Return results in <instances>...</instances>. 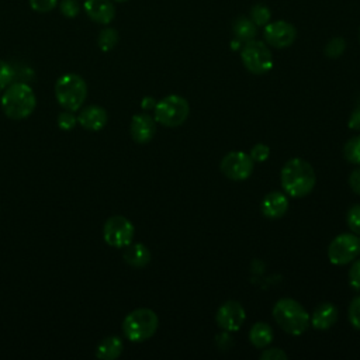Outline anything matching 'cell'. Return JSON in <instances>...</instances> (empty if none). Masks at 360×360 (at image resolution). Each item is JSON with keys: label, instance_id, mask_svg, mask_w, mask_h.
<instances>
[{"label": "cell", "instance_id": "19", "mask_svg": "<svg viewBox=\"0 0 360 360\" xmlns=\"http://www.w3.org/2000/svg\"><path fill=\"white\" fill-rule=\"evenodd\" d=\"M122 349L124 345L118 336H107L98 343L96 349V356L103 360H114L122 353Z\"/></svg>", "mask_w": 360, "mask_h": 360}, {"label": "cell", "instance_id": "35", "mask_svg": "<svg viewBox=\"0 0 360 360\" xmlns=\"http://www.w3.org/2000/svg\"><path fill=\"white\" fill-rule=\"evenodd\" d=\"M349 186L356 193L360 194V167L354 169L349 176Z\"/></svg>", "mask_w": 360, "mask_h": 360}, {"label": "cell", "instance_id": "27", "mask_svg": "<svg viewBox=\"0 0 360 360\" xmlns=\"http://www.w3.org/2000/svg\"><path fill=\"white\" fill-rule=\"evenodd\" d=\"M56 124H58V127H59L60 129H63V131H70V129H73V128L76 127V124H77V117H76L72 111L66 110V111H63V112H60V114L58 115Z\"/></svg>", "mask_w": 360, "mask_h": 360}, {"label": "cell", "instance_id": "33", "mask_svg": "<svg viewBox=\"0 0 360 360\" xmlns=\"http://www.w3.org/2000/svg\"><path fill=\"white\" fill-rule=\"evenodd\" d=\"M262 360H287L288 356L283 349L278 347H270L262 352L260 354Z\"/></svg>", "mask_w": 360, "mask_h": 360}, {"label": "cell", "instance_id": "36", "mask_svg": "<svg viewBox=\"0 0 360 360\" xmlns=\"http://www.w3.org/2000/svg\"><path fill=\"white\" fill-rule=\"evenodd\" d=\"M349 128L354 131H360V107H356L349 118Z\"/></svg>", "mask_w": 360, "mask_h": 360}, {"label": "cell", "instance_id": "10", "mask_svg": "<svg viewBox=\"0 0 360 360\" xmlns=\"http://www.w3.org/2000/svg\"><path fill=\"white\" fill-rule=\"evenodd\" d=\"M253 163L255 162L249 153L233 150L222 158L219 169L225 177L235 181H242L249 179L253 173Z\"/></svg>", "mask_w": 360, "mask_h": 360}, {"label": "cell", "instance_id": "13", "mask_svg": "<svg viewBox=\"0 0 360 360\" xmlns=\"http://www.w3.org/2000/svg\"><path fill=\"white\" fill-rule=\"evenodd\" d=\"M129 132L136 143H148L156 132V121L146 112L135 114L131 120Z\"/></svg>", "mask_w": 360, "mask_h": 360}, {"label": "cell", "instance_id": "21", "mask_svg": "<svg viewBox=\"0 0 360 360\" xmlns=\"http://www.w3.org/2000/svg\"><path fill=\"white\" fill-rule=\"evenodd\" d=\"M249 340L257 349H266L273 340V329L266 322H256L249 330Z\"/></svg>", "mask_w": 360, "mask_h": 360}, {"label": "cell", "instance_id": "40", "mask_svg": "<svg viewBox=\"0 0 360 360\" xmlns=\"http://www.w3.org/2000/svg\"><path fill=\"white\" fill-rule=\"evenodd\" d=\"M359 39H360V31H359Z\"/></svg>", "mask_w": 360, "mask_h": 360}, {"label": "cell", "instance_id": "7", "mask_svg": "<svg viewBox=\"0 0 360 360\" xmlns=\"http://www.w3.org/2000/svg\"><path fill=\"white\" fill-rule=\"evenodd\" d=\"M240 59L253 75H264L273 68V53L263 41L252 39L245 42L240 49Z\"/></svg>", "mask_w": 360, "mask_h": 360}, {"label": "cell", "instance_id": "14", "mask_svg": "<svg viewBox=\"0 0 360 360\" xmlns=\"http://www.w3.org/2000/svg\"><path fill=\"white\" fill-rule=\"evenodd\" d=\"M83 8L87 17L97 24L107 25L115 17V6L111 0H86Z\"/></svg>", "mask_w": 360, "mask_h": 360}, {"label": "cell", "instance_id": "18", "mask_svg": "<svg viewBox=\"0 0 360 360\" xmlns=\"http://www.w3.org/2000/svg\"><path fill=\"white\" fill-rule=\"evenodd\" d=\"M125 263L132 267H145L150 262V252L143 243H129L122 255Z\"/></svg>", "mask_w": 360, "mask_h": 360}, {"label": "cell", "instance_id": "28", "mask_svg": "<svg viewBox=\"0 0 360 360\" xmlns=\"http://www.w3.org/2000/svg\"><path fill=\"white\" fill-rule=\"evenodd\" d=\"M349 321L354 329L360 330V295L354 297L347 309Z\"/></svg>", "mask_w": 360, "mask_h": 360}, {"label": "cell", "instance_id": "24", "mask_svg": "<svg viewBox=\"0 0 360 360\" xmlns=\"http://www.w3.org/2000/svg\"><path fill=\"white\" fill-rule=\"evenodd\" d=\"M343 156L353 165H360V134L352 136L343 146Z\"/></svg>", "mask_w": 360, "mask_h": 360}, {"label": "cell", "instance_id": "32", "mask_svg": "<svg viewBox=\"0 0 360 360\" xmlns=\"http://www.w3.org/2000/svg\"><path fill=\"white\" fill-rule=\"evenodd\" d=\"M30 7L37 13H48L53 10L58 4V0H28Z\"/></svg>", "mask_w": 360, "mask_h": 360}, {"label": "cell", "instance_id": "5", "mask_svg": "<svg viewBox=\"0 0 360 360\" xmlns=\"http://www.w3.org/2000/svg\"><path fill=\"white\" fill-rule=\"evenodd\" d=\"M55 97L65 110L76 111L87 97V84L82 76L66 73L55 83Z\"/></svg>", "mask_w": 360, "mask_h": 360}, {"label": "cell", "instance_id": "3", "mask_svg": "<svg viewBox=\"0 0 360 360\" xmlns=\"http://www.w3.org/2000/svg\"><path fill=\"white\" fill-rule=\"evenodd\" d=\"M276 323L287 333L298 336L309 326V315L305 308L292 298H281L273 307Z\"/></svg>", "mask_w": 360, "mask_h": 360}, {"label": "cell", "instance_id": "37", "mask_svg": "<svg viewBox=\"0 0 360 360\" xmlns=\"http://www.w3.org/2000/svg\"><path fill=\"white\" fill-rule=\"evenodd\" d=\"M155 105H156V101H155L153 97H145L142 100V108L143 110H152V108H155Z\"/></svg>", "mask_w": 360, "mask_h": 360}, {"label": "cell", "instance_id": "16", "mask_svg": "<svg viewBox=\"0 0 360 360\" xmlns=\"http://www.w3.org/2000/svg\"><path fill=\"white\" fill-rule=\"evenodd\" d=\"M288 210L287 194L281 191H270L264 195L262 201V212L264 217L277 219L281 218Z\"/></svg>", "mask_w": 360, "mask_h": 360}, {"label": "cell", "instance_id": "11", "mask_svg": "<svg viewBox=\"0 0 360 360\" xmlns=\"http://www.w3.org/2000/svg\"><path fill=\"white\" fill-rule=\"evenodd\" d=\"M263 37L267 45L283 49L294 44L297 38V28L285 20L270 21L263 27Z\"/></svg>", "mask_w": 360, "mask_h": 360}, {"label": "cell", "instance_id": "25", "mask_svg": "<svg viewBox=\"0 0 360 360\" xmlns=\"http://www.w3.org/2000/svg\"><path fill=\"white\" fill-rule=\"evenodd\" d=\"M346 49V41L342 37H335L332 39L328 41V44L325 45V55L330 59L339 58Z\"/></svg>", "mask_w": 360, "mask_h": 360}, {"label": "cell", "instance_id": "34", "mask_svg": "<svg viewBox=\"0 0 360 360\" xmlns=\"http://www.w3.org/2000/svg\"><path fill=\"white\" fill-rule=\"evenodd\" d=\"M349 283L354 290L360 291V259L354 260L349 270Z\"/></svg>", "mask_w": 360, "mask_h": 360}, {"label": "cell", "instance_id": "6", "mask_svg": "<svg viewBox=\"0 0 360 360\" xmlns=\"http://www.w3.org/2000/svg\"><path fill=\"white\" fill-rule=\"evenodd\" d=\"M190 114V105L187 100L177 94H170L156 101L153 108V118L163 127L174 128L181 125Z\"/></svg>", "mask_w": 360, "mask_h": 360}, {"label": "cell", "instance_id": "22", "mask_svg": "<svg viewBox=\"0 0 360 360\" xmlns=\"http://www.w3.org/2000/svg\"><path fill=\"white\" fill-rule=\"evenodd\" d=\"M97 44L103 52H108L114 49L115 45L118 44V31L111 27L101 30L97 37Z\"/></svg>", "mask_w": 360, "mask_h": 360}, {"label": "cell", "instance_id": "20", "mask_svg": "<svg viewBox=\"0 0 360 360\" xmlns=\"http://www.w3.org/2000/svg\"><path fill=\"white\" fill-rule=\"evenodd\" d=\"M232 32L239 42H248V41H252L256 38L257 27L249 17L239 15L232 22Z\"/></svg>", "mask_w": 360, "mask_h": 360}, {"label": "cell", "instance_id": "12", "mask_svg": "<svg viewBox=\"0 0 360 360\" xmlns=\"http://www.w3.org/2000/svg\"><path fill=\"white\" fill-rule=\"evenodd\" d=\"M246 318L243 307L238 301H226L224 302L215 315V321L221 329L225 332H236L240 329Z\"/></svg>", "mask_w": 360, "mask_h": 360}, {"label": "cell", "instance_id": "8", "mask_svg": "<svg viewBox=\"0 0 360 360\" xmlns=\"http://www.w3.org/2000/svg\"><path fill=\"white\" fill-rule=\"evenodd\" d=\"M360 255V236L356 233L338 235L328 248V259L332 264L343 266Z\"/></svg>", "mask_w": 360, "mask_h": 360}, {"label": "cell", "instance_id": "30", "mask_svg": "<svg viewBox=\"0 0 360 360\" xmlns=\"http://www.w3.org/2000/svg\"><path fill=\"white\" fill-rule=\"evenodd\" d=\"M14 77V70L13 68L0 59V90L7 87L8 84H11V80Z\"/></svg>", "mask_w": 360, "mask_h": 360}, {"label": "cell", "instance_id": "23", "mask_svg": "<svg viewBox=\"0 0 360 360\" xmlns=\"http://www.w3.org/2000/svg\"><path fill=\"white\" fill-rule=\"evenodd\" d=\"M249 18L255 22V25L256 27H264V25H267L269 22H270V20H271V11H270V8L266 6V4H263V3H257V4H255L252 8H250V11H249Z\"/></svg>", "mask_w": 360, "mask_h": 360}, {"label": "cell", "instance_id": "29", "mask_svg": "<svg viewBox=\"0 0 360 360\" xmlns=\"http://www.w3.org/2000/svg\"><path fill=\"white\" fill-rule=\"evenodd\" d=\"M59 10L66 18H75L80 11L79 1L77 0H62L59 4Z\"/></svg>", "mask_w": 360, "mask_h": 360}, {"label": "cell", "instance_id": "1", "mask_svg": "<svg viewBox=\"0 0 360 360\" xmlns=\"http://www.w3.org/2000/svg\"><path fill=\"white\" fill-rule=\"evenodd\" d=\"M280 180L281 187L287 195L302 198L314 190L316 176L312 166L307 160L301 158H292L283 166Z\"/></svg>", "mask_w": 360, "mask_h": 360}, {"label": "cell", "instance_id": "39", "mask_svg": "<svg viewBox=\"0 0 360 360\" xmlns=\"http://www.w3.org/2000/svg\"><path fill=\"white\" fill-rule=\"evenodd\" d=\"M357 107H360V97H359V101H357Z\"/></svg>", "mask_w": 360, "mask_h": 360}, {"label": "cell", "instance_id": "15", "mask_svg": "<svg viewBox=\"0 0 360 360\" xmlns=\"http://www.w3.org/2000/svg\"><path fill=\"white\" fill-rule=\"evenodd\" d=\"M108 120L107 111L100 105H89L83 108L77 115V122L80 127L89 131H100L105 127Z\"/></svg>", "mask_w": 360, "mask_h": 360}, {"label": "cell", "instance_id": "17", "mask_svg": "<svg viewBox=\"0 0 360 360\" xmlns=\"http://www.w3.org/2000/svg\"><path fill=\"white\" fill-rule=\"evenodd\" d=\"M338 315H339L338 308L333 304L322 302L314 309L309 322L312 328L318 330H325L335 325V322L338 321Z\"/></svg>", "mask_w": 360, "mask_h": 360}, {"label": "cell", "instance_id": "31", "mask_svg": "<svg viewBox=\"0 0 360 360\" xmlns=\"http://www.w3.org/2000/svg\"><path fill=\"white\" fill-rule=\"evenodd\" d=\"M269 155H270V149L264 143H256L250 149V153H249V156L253 159V162H264V160H267Z\"/></svg>", "mask_w": 360, "mask_h": 360}, {"label": "cell", "instance_id": "9", "mask_svg": "<svg viewBox=\"0 0 360 360\" xmlns=\"http://www.w3.org/2000/svg\"><path fill=\"white\" fill-rule=\"evenodd\" d=\"M135 228L132 222L122 215L110 217L103 226V238L112 248H125L132 242Z\"/></svg>", "mask_w": 360, "mask_h": 360}, {"label": "cell", "instance_id": "26", "mask_svg": "<svg viewBox=\"0 0 360 360\" xmlns=\"http://www.w3.org/2000/svg\"><path fill=\"white\" fill-rule=\"evenodd\" d=\"M346 222L349 229L360 236V204H356L349 208L346 214Z\"/></svg>", "mask_w": 360, "mask_h": 360}, {"label": "cell", "instance_id": "4", "mask_svg": "<svg viewBox=\"0 0 360 360\" xmlns=\"http://www.w3.org/2000/svg\"><path fill=\"white\" fill-rule=\"evenodd\" d=\"M159 319L155 311L149 308H138L131 311L122 322V332L131 342H145L158 330Z\"/></svg>", "mask_w": 360, "mask_h": 360}, {"label": "cell", "instance_id": "2", "mask_svg": "<svg viewBox=\"0 0 360 360\" xmlns=\"http://www.w3.org/2000/svg\"><path fill=\"white\" fill-rule=\"evenodd\" d=\"M3 112L11 120H24L35 108L37 98L32 89L25 83L8 84L0 100Z\"/></svg>", "mask_w": 360, "mask_h": 360}, {"label": "cell", "instance_id": "38", "mask_svg": "<svg viewBox=\"0 0 360 360\" xmlns=\"http://www.w3.org/2000/svg\"><path fill=\"white\" fill-rule=\"evenodd\" d=\"M112 1H118V3H124V1H127V0H112Z\"/></svg>", "mask_w": 360, "mask_h": 360}]
</instances>
